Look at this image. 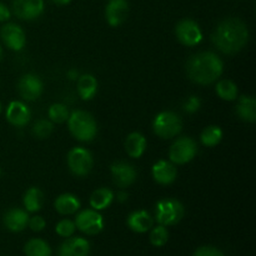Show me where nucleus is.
I'll return each mask as SVG.
<instances>
[{"label":"nucleus","instance_id":"f257e3e1","mask_svg":"<svg viewBox=\"0 0 256 256\" xmlns=\"http://www.w3.org/2000/svg\"><path fill=\"white\" fill-rule=\"evenodd\" d=\"M249 42V29L238 18H229L218 25L212 34V42L222 52L228 55L239 52Z\"/></svg>","mask_w":256,"mask_h":256},{"label":"nucleus","instance_id":"f03ea898","mask_svg":"<svg viewBox=\"0 0 256 256\" xmlns=\"http://www.w3.org/2000/svg\"><path fill=\"white\" fill-rule=\"evenodd\" d=\"M224 64L216 54L204 52L195 54L188 60L186 72L190 80L199 85H210L222 74Z\"/></svg>","mask_w":256,"mask_h":256},{"label":"nucleus","instance_id":"7ed1b4c3","mask_svg":"<svg viewBox=\"0 0 256 256\" xmlns=\"http://www.w3.org/2000/svg\"><path fill=\"white\" fill-rule=\"evenodd\" d=\"M68 125L72 136L79 142H92L98 132L94 116L84 110H74L69 115Z\"/></svg>","mask_w":256,"mask_h":256},{"label":"nucleus","instance_id":"20e7f679","mask_svg":"<svg viewBox=\"0 0 256 256\" xmlns=\"http://www.w3.org/2000/svg\"><path fill=\"white\" fill-rule=\"evenodd\" d=\"M185 214V208L176 199H162L155 206V219L160 225L172 226L182 222Z\"/></svg>","mask_w":256,"mask_h":256},{"label":"nucleus","instance_id":"39448f33","mask_svg":"<svg viewBox=\"0 0 256 256\" xmlns=\"http://www.w3.org/2000/svg\"><path fill=\"white\" fill-rule=\"evenodd\" d=\"M152 130L162 139H172L182 130V122L174 112H162L152 122Z\"/></svg>","mask_w":256,"mask_h":256},{"label":"nucleus","instance_id":"423d86ee","mask_svg":"<svg viewBox=\"0 0 256 256\" xmlns=\"http://www.w3.org/2000/svg\"><path fill=\"white\" fill-rule=\"evenodd\" d=\"M198 152V145L195 140L189 136H182L172 142L169 150V158L172 164L182 165L192 162Z\"/></svg>","mask_w":256,"mask_h":256},{"label":"nucleus","instance_id":"0eeeda50","mask_svg":"<svg viewBox=\"0 0 256 256\" xmlns=\"http://www.w3.org/2000/svg\"><path fill=\"white\" fill-rule=\"evenodd\" d=\"M94 165L92 152L85 148H72L68 154V166L76 176H85L89 174Z\"/></svg>","mask_w":256,"mask_h":256},{"label":"nucleus","instance_id":"6e6552de","mask_svg":"<svg viewBox=\"0 0 256 256\" xmlns=\"http://www.w3.org/2000/svg\"><path fill=\"white\" fill-rule=\"evenodd\" d=\"M75 226L86 235H96L104 229V219L102 214L94 209L80 212L75 218Z\"/></svg>","mask_w":256,"mask_h":256},{"label":"nucleus","instance_id":"1a4fd4ad","mask_svg":"<svg viewBox=\"0 0 256 256\" xmlns=\"http://www.w3.org/2000/svg\"><path fill=\"white\" fill-rule=\"evenodd\" d=\"M178 40L186 46H195L202 40V32L199 24L192 19H182L175 26Z\"/></svg>","mask_w":256,"mask_h":256},{"label":"nucleus","instance_id":"9d476101","mask_svg":"<svg viewBox=\"0 0 256 256\" xmlns=\"http://www.w3.org/2000/svg\"><path fill=\"white\" fill-rule=\"evenodd\" d=\"M44 12V0H12V12L22 20H34Z\"/></svg>","mask_w":256,"mask_h":256},{"label":"nucleus","instance_id":"9b49d317","mask_svg":"<svg viewBox=\"0 0 256 256\" xmlns=\"http://www.w3.org/2000/svg\"><path fill=\"white\" fill-rule=\"evenodd\" d=\"M18 90L22 99L26 102H34V100L39 99L40 95L42 94L44 84L36 75L26 74L20 78Z\"/></svg>","mask_w":256,"mask_h":256},{"label":"nucleus","instance_id":"f8f14e48","mask_svg":"<svg viewBox=\"0 0 256 256\" xmlns=\"http://www.w3.org/2000/svg\"><path fill=\"white\" fill-rule=\"evenodd\" d=\"M110 170H112V182H114V184L118 188L124 189V188H128L134 184L135 180H136V170H135V168L132 164L126 162H114L112 168H110Z\"/></svg>","mask_w":256,"mask_h":256},{"label":"nucleus","instance_id":"ddd939ff","mask_svg":"<svg viewBox=\"0 0 256 256\" xmlns=\"http://www.w3.org/2000/svg\"><path fill=\"white\" fill-rule=\"evenodd\" d=\"M0 36H2V42L6 45L9 49L19 52L25 46L26 42V36L25 32L19 25L14 24V22H8L0 30Z\"/></svg>","mask_w":256,"mask_h":256},{"label":"nucleus","instance_id":"4468645a","mask_svg":"<svg viewBox=\"0 0 256 256\" xmlns=\"http://www.w3.org/2000/svg\"><path fill=\"white\" fill-rule=\"evenodd\" d=\"M129 12L128 0H109L105 8V18L110 26H119L126 20Z\"/></svg>","mask_w":256,"mask_h":256},{"label":"nucleus","instance_id":"2eb2a0df","mask_svg":"<svg viewBox=\"0 0 256 256\" xmlns=\"http://www.w3.org/2000/svg\"><path fill=\"white\" fill-rule=\"evenodd\" d=\"M89 254L90 242L80 236L66 238L58 252L59 256H89Z\"/></svg>","mask_w":256,"mask_h":256},{"label":"nucleus","instance_id":"dca6fc26","mask_svg":"<svg viewBox=\"0 0 256 256\" xmlns=\"http://www.w3.org/2000/svg\"><path fill=\"white\" fill-rule=\"evenodd\" d=\"M32 119L29 106L22 102H12L6 108V120L14 126H25Z\"/></svg>","mask_w":256,"mask_h":256},{"label":"nucleus","instance_id":"f3484780","mask_svg":"<svg viewBox=\"0 0 256 256\" xmlns=\"http://www.w3.org/2000/svg\"><path fill=\"white\" fill-rule=\"evenodd\" d=\"M29 222V215L26 210L19 209V208H12L9 209L2 216V222L5 228L12 232H20L28 226Z\"/></svg>","mask_w":256,"mask_h":256},{"label":"nucleus","instance_id":"a211bd4d","mask_svg":"<svg viewBox=\"0 0 256 256\" xmlns=\"http://www.w3.org/2000/svg\"><path fill=\"white\" fill-rule=\"evenodd\" d=\"M152 174L158 184L169 185L176 179L178 170L172 162H166V160H159V162L152 165Z\"/></svg>","mask_w":256,"mask_h":256},{"label":"nucleus","instance_id":"6ab92c4d","mask_svg":"<svg viewBox=\"0 0 256 256\" xmlns=\"http://www.w3.org/2000/svg\"><path fill=\"white\" fill-rule=\"evenodd\" d=\"M126 224L129 229L134 232L144 234L152 229L154 225V219L146 210H136L128 216Z\"/></svg>","mask_w":256,"mask_h":256},{"label":"nucleus","instance_id":"aec40b11","mask_svg":"<svg viewBox=\"0 0 256 256\" xmlns=\"http://www.w3.org/2000/svg\"><path fill=\"white\" fill-rule=\"evenodd\" d=\"M238 116L246 122H255L256 120V100L254 96H244L239 98L236 104Z\"/></svg>","mask_w":256,"mask_h":256},{"label":"nucleus","instance_id":"412c9836","mask_svg":"<svg viewBox=\"0 0 256 256\" xmlns=\"http://www.w3.org/2000/svg\"><path fill=\"white\" fill-rule=\"evenodd\" d=\"M125 150L128 155L134 159H139L140 156H142L146 150V139L144 135L136 132L128 135L126 142H125Z\"/></svg>","mask_w":256,"mask_h":256},{"label":"nucleus","instance_id":"4be33fe9","mask_svg":"<svg viewBox=\"0 0 256 256\" xmlns=\"http://www.w3.org/2000/svg\"><path fill=\"white\" fill-rule=\"evenodd\" d=\"M98 92V80L92 74H82L78 78V94L82 100H92Z\"/></svg>","mask_w":256,"mask_h":256},{"label":"nucleus","instance_id":"5701e85b","mask_svg":"<svg viewBox=\"0 0 256 256\" xmlns=\"http://www.w3.org/2000/svg\"><path fill=\"white\" fill-rule=\"evenodd\" d=\"M80 200L78 199L75 195L69 194H62L60 196L56 198L54 202L55 210L62 215H72L80 209Z\"/></svg>","mask_w":256,"mask_h":256},{"label":"nucleus","instance_id":"b1692460","mask_svg":"<svg viewBox=\"0 0 256 256\" xmlns=\"http://www.w3.org/2000/svg\"><path fill=\"white\" fill-rule=\"evenodd\" d=\"M114 200V192L108 188H100L96 189L90 196V206L94 210H104L112 205Z\"/></svg>","mask_w":256,"mask_h":256},{"label":"nucleus","instance_id":"393cba45","mask_svg":"<svg viewBox=\"0 0 256 256\" xmlns=\"http://www.w3.org/2000/svg\"><path fill=\"white\" fill-rule=\"evenodd\" d=\"M22 204H24L25 210L28 212H39L44 205V194L39 188H30L25 192Z\"/></svg>","mask_w":256,"mask_h":256},{"label":"nucleus","instance_id":"a878e982","mask_svg":"<svg viewBox=\"0 0 256 256\" xmlns=\"http://www.w3.org/2000/svg\"><path fill=\"white\" fill-rule=\"evenodd\" d=\"M24 252L26 256H52V248L45 240L32 239L25 244Z\"/></svg>","mask_w":256,"mask_h":256},{"label":"nucleus","instance_id":"bb28decb","mask_svg":"<svg viewBox=\"0 0 256 256\" xmlns=\"http://www.w3.org/2000/svg\"><path fill=\"white\" fill-rule=\"evenodd\" d=\"M200 139H202V145H205V146H216L222 139V130L216 125H210V126L205 128L202 130Z\"/></svg>","mask_w":256,"mask_h":256},{"label":"nucleus","instance_id":"cd10ccee","mask_svg":"<svg viewBox=\"0 0 256 256\" xmlns=\"http://www.w3.org/2000/svg\"><path fill=\"white\" fill-rule=\"evenodd\" d=\"M216 94L220 99L232 102L238 98V86L232 80H220L216 84Z\"/></svg>","mask_w":256,"mask_h":256},{"label":"nucleus","instance_id":"c85d7f7f","mask_svg":"<svg viewBox=\"0 0 256 256\" xmlns=\"http://www.w3.org/2000/svg\"><path fill=\"white\" fill-rule=\"evenodd\" d=\"M69 110H68L66 105L60 104H52L48 110V116L52 122H56V124H62V122H68L69 119Z\"/></svg>","mask_w":256,"mask_h":256},{"label":"nucleus","instance_id":"c756f323","mask_svg":"<svg viewBox=\"0 0 256 256\" xmlns=\"http://www.w3.org/2000/svg\"><path fill=\"white\" fill-rule=\"evenodd\" d=\"M168 240H169V232H168L166 226L159 224L158 226L152 228V232H150V242L152 246H164Z\"/></svg>","mask_w":256,"mask_h":256},{"label":"nucleus","instance_id":"7c9ffc66","mask_svg":"<svg viewBox=\"0 0 256 256\" xmlns=\"http://www.w3.org/2000/svg\"><path fill=\"white\" fill-rule=\"evenodd\" d=\"M54 125L48 119H39L32 126V134L38 139H46L52 135Z\"/></svg>","mask_w":256,"mask_h":256},{"label":"nucleus","instance_id":"2f4dec72","mask_svg":"<svg viewBox=\"0 0 256 256\" xmlns=\"http://www.w3.org/2000/svg\"><path fill=\"white\" fill-rule=\"evenodd\" d=\"M76 226H75V222H72L69 219H64L62 222H59L55 226V232L59 236L62 238H70L74 235Z\"/></svg>","mask_w":256,"mask_h":256},{"label":"nucleus","instance_id":"473e14b6","mask_svg":"<svg viewBox=\"0 0 256 256\" xmlns=\"http://www.w3.org/2000/svg\"><path fill=\"white\" fill-rule=\"evenodd\" d=\"M200 106H202V100H200L198 96H195V95L188 98V99L185 100L184 105H182L185 112H189V114H194V112H196L198 110L200 109Z\"/></svg>","mask_w":256,"mask_h":256},{"label":"nucleus","instance_id":"72a5a7b5","mask_svg":"<svg viewBox=\"0 0 256 256\" xmlns=\"http://www.w3.org/2000/svg\"><path fill=\"white\" fill-rule=\"evenodd\" d=\"M192 256H225L224 252L215 246H200L194 252Z\"/></svg>","mask_w":256,"mask_h":256},{"label":"nucleus","instance_id":"f704fd0d","mask_svg":"<svg viewBox=\"0 0 256 256\" xmlns=\"http://www.w3.org/2000/svg\"><path fill=\"white\" fill-rule=\"evenodd\" d=\"M28 226L30 228V229L32 230V232H42V230L45 229V226H46V222L44 220V218L42 216H39V215H36V216H32V218H29V222H28Z\"/></svg>","mask_w":256,"mask_h":256},{"label":"nucleus","instance_id":"c9c22d12","mask_svg":"<svg viewBox=\"0 0 256 256\" xmlns=\"http://www.w3.org/2000/svg\"><path fill=\"white\" fill-rule=\"evenodd\" d=\"M10 15H12V12H10L9 8L5 4H2V2H0V22L9 20Z\"/></svg>","mask_w":256,"mask_h":256},{"label":"nucleus","instance_id":"e433bc0d","mask_svg":"<svg viewBox=\"0 0 256 256\" xmlns=\"http://www.w3.org/2000/svg\"><path fill=\"white\" fill-rule=\"evenodd\" d=\"M79 76H80L79 72H78L75 69H72L68 72V78H69L70 80H78V78Z\"/></svg>","mask_w":256,"mask_h":256},{"label":"nucleus","instance_id":"4c0bfd02","mask_svg":"<svg viewBox=\"0 0 256 256\" xmlns=\"http://www.w3.org/2000/svg\"><path fill=\"white\" fill-rule=\"evenodd\" d=\"M116 199H118V202H126V200H128V192H118Z\"/></svg>","mask_w":256,"mask_h":256},{"label":"nucleus","instance_id":"58836bf2","mask_svg":"<svg viewBox=\"0 0 256 256\" xmlns=\"http://www.w3.org/2000/svg\"><path fill=\"white\" fill-rule=\"evenodd\" d=\"M52 2L56 5H68L72 2V0H52Z\"/></svg>","mask_w":256,"mask_h":256},{"label":"nucleus","instance_id":"ea45409f","mask_svg":"<svg viewBox=\"0 0 256 256\" xmlns=\"http://www.w3.org/2000/svg\"><path fill=\"white\" fill-rule=\"evenodd\" d=\"M2 55H4V52H2V46H0V60L2 59Z\"/></svg>","mask_w":256,"mask_h":256},{"label":"nucleus","instance_id":"a19ab883","mask_svg":"<svg viewBox=\"0 0 256 256\" xmlns=\"http://www.w3.org/2000/svg\"><path fill=\"white\" fill-rule=\"evenodd\" d=\"M2 102H0V112H2Z\"/></svg>","mask_w":256,"mask_h":256},{"label":"nucleus","instance_id":"79ce46f5","mask_svg":"<svg viewBox=\"0 0 256 256\" xmlns=\"http://www.w3.org/2000/svg\"><path fill=\"white\" fill-rule=\"evenodd\" d=\"M0 174H2V172H0Z\"/></svg>","mask_w":256,"mask_h":256}]
</instances>
